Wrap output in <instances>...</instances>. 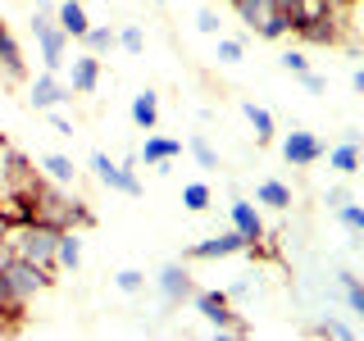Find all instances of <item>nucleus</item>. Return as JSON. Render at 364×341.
<instances>
[{
    "label": "nucleus",
    "instance_id": "6e6552de",
    "mask_svg": "<svg viewBox=\"0 0 364 341\" xmlns=\"http://www.w3.org/2000/svg\"><path fill=\"white\" fill-rule=\"evenodd\" d=\"M250 242L237 227H228V232H214V237H205V242H191L187 246V259H228V255H246Z\"/></svg>",
    "mask_w": 364,
    "mask_h": 341
},
{
    "label": "nucleus",
    "instance_id": "4468645a",
    "mask_svg": "<svg viewBox=\"0 0 364 341\" xmlns=\"http://www.w3.org/2000/svg\"><path fill=\"white\" fill-rule=\"evenodd\" d=\"M55 23L64 28V37H68V41H82V37H87V28H91V18H87L82 0H64V5L55 9Z\"/></svg>",
    "mask_w": 364,
    "mask_h": 341
},
{
    "label": "nucleus",
    "instance_id": "f257e3e1",
    "mask_svg": "<svg viewBox=\"0 0 364 341\" xmlns=\"http://www.w3.org/2000/svg\"><path fill=\"white\" fill-rule=\"evenodd\" d=\"M32 37H37V45H41V68L60 73V68L68 64L64 60V55H68V37H64L60 23H55V9L41 5V0H37V14H32Z\"/></svg>",
    "mask_w": 364,
    "mask_h": 341
},
{
    "label": "nucleus",
    "instance_id": "bb28decb",
    "mask_svg": "<svg viewBox=\"0 0 364 341\" xmlns=\"http://www.w3.org/2000/svg\"><path fill=\"white\" fill-rule=\"evenodd\" d=\"M119 45H123L128 55H141V50H146V32L136 28V23H123V32H119Z\"/></svg>",
    "mask_w": 364,
    "mask_h": 341
},
{
    "label": "nucleus",
    "instance_id": "412c9836",
    "mask_svg": "<svg viewBox=\"0 0 364 341\" xmlns=\"http://www.w3.org/2000/svg\"><path fill=\"white\" fill-rule=\"evenodd\" d=\"M41 168H46V178L60 182V187H68V182L77 178V168H73V159H68V155H41Z\"/></svg>",
    "mask_w": 364,
    "mask_h": 341
},
{
    "label": "nucleus",
    "instance_id": "ddd939ff",
    "mask_svg": "<svg viewBox=\"0 0 364 341\" xmlns=\"http://www.w3.org/2000/svg\"><path fill=\"white\" fill-rule=\"evenodd\" d=\"M173 159H182V141H178V136L146 132V141H141V164L164 168V164H173Z\"/></svg>",
    "mask_w": 364,
    "mask_h": 341
},
{
    "label": "nucleus",
    "instance_id": "7c9ffc66",
    "mask_svg": "<svg viewBox=\"0 0 364 341\" xmlns=\"http://www.w3.org/2000/svg\"><path fill=\"white\" fill-rule=\"evenodd\" d=\"M196 32H205V37H219V14H214V9H196Z\"/></svg>",
    "mask_w": 364,
    "mask_h": 341
},
{
    "label": "nucleus",
    "instance_id": "c9c22d12",
    "mask_svg": "<svg viewBox=\"0 0 364 341\" xmlns=\"http://www.w3.org/2000/svg\"><path fill=\"white\" fill-rule=\"evenodd\" d=\"M0 227H5V200H0Z\"/></svg>",
    "mask_w": 364,
    "mask_h": 341
},
{
    "label": "nucleus",
    "instance_id": "7ed1b4c3",
    "mask_svg": "<svg viewBox=\"0 0 364 341\" xmlns=\"http://www.w3.org/2000/svg\"><path fill=\"white\" fill-rule=\"evenodd\" d=\"M5 278H9V287H14L23 301H32V296H41L46 287H55V269L32 264V259H23V255L5 259Z\"/></svg>",
    "mask_w": 364,
    "mask_h": 341
},
{
    "label": "nucleus",
    "instance_id": "c85d7f7f",
    "mask_svg": "<svg viewBox=\"0 0 364 341\" xmlns=\"http://www.w3.org/2000/svg\"><path fill=\"white\" fill-rule=\"evenodd\" d=\"M314 337H337V341H350V337H355V328H350V323H341V318H323V323L314 328Z\"/></svg>",
    "mask_w": 364,
    "mask_h": 341
},
{
    "label": "nucleus",
    "instance_id": "f704fd0d",
    "mask_svg": "<svg viewBox=\"0 0 364 341\" xmlns=\"http://www.w3.org/2000/svg\"><path fill=\"white\" fill-rule=\"evenodd\" d=\"M350 87H355V91H364V68H355V73H350Z\"/></svg>",
    "mask_w": 364,
    "mask_h": 341
},
{
    "label": "nucleus",
    "instance_id": "cd10ccee",
    "mask_svg": "<svg viewBox=\"0 0 364 341\" xmlns=\"http://www.w3.org/2000/svg\"><path fill=\"white\" fill-rule=\"evenodd\" d=\"M278 68H287L291 77H301V73H310V55H305V50H282Z\"/></svg>",
    "mask_w": 364,
    "mask_h": 341
},
{
    "label": "nucleus",
    "instance_id": "9b49d317",
    "mask_svg": "<svg viewBox=\"0 0 364 341\" xmlns=\"http://www.w3.org/2000/svg\"><path fill=\"white\" fill-rule=\"evenodd\" d=\"M96 87H100V55L82 50L68 64V91H73V96H91Z\"/></svg>",
    "mask_w": 364,
    "mask_h": 341
},
{
    "label": "nucleus",
    "instance_id": "dca6fc26",
    "mask_svg": "<svg viewBox=\"0 0 364 341\" xmlns=\"http://www.w3.org/2000/svg\"><path fill=\"white\" fill-rule=\"evenodd\" d=\"M132 123H136L141 132H155V128H159V96H155L151 87L132 96Z\"/></svg>",
    "mask_w": 364,
    "mask_h": 341
},
{
    "label": "nucleus",
    "instance_id": "f3484780",
    "mask_svg": "<svg viewBox=\"0 0 364 341\" xmlns=\"http://www.w3.org/2000/svg\"><path fill=\"white\" fill-rule=\"evenodd\" d=\"M255 205H264V210H291L296 196H291V187H287V182L264 178V182L255 187Z\"/></svg>",
    "mask_w": 364,
    "mask_h": 341
},
{
    "label": "nucleus",
    "instance_id": "1a4fd4ad",
    "mask_svg": "<svg viewBox=\"0 0 364 341\" xmlns=\"http://www.w3.org/2000/svg\"><path fill=\"white\" fill-rule=\"evenodd\" d=\"M191 301H196V314L214 328V332H228V328H232L237 310H232V296H228V291H200V287H196V296H191Z\"/></svg>",
    "mask_w": 364,
    "mask_h": 341
},
{
    "label": "nucleus",
    "instance_id": "393cba45",
    "mask_svg": "<svg viewBox=\"0 0 364 341\" xmlns=\"http://www.w3.org/2000/svg\"><path fill=\"white\" fill-rule=\"evenodd\" d=\"M337 278H341V291H346V305L364 318V282L355 278V273H337Z\"/></svg>",
    "mask_w": 364,
    "mask_h": 341
},
{
    "label": "nucleus",
    "instance_id": "39448f33",
    "mask_svg": "<svg viewBox=\"0 0 364 341\" xmlns=\"http://www.w3.org/2000/svg\"><path fill=\"white\" fill-rule=\"evenodd\" d=\"M155 291H159V301L168 305V310H178L182 301H191V296H196V282H191V269L187 264H164L155 273Z\"/></svg>",
    "mask_w": 364,
    "mask_h": 341
},
{
    "label": "nucleus",
    "instance_id": "a211bd4d",
    "mask_svg": "<svg viewBox=\"0 0 364 341\" xmlns=\"http://www.w3.org/2000/svg\"><path fill=\"white\" fill-rule=\"evenodd\" d=\"M242 114H246L250 132H255V141H259V146H269V141H273V132H278V123H273V114H269L264 105H255V100H242Z\"/></svg>",
    "mask_w": 364,
    "mask_h": 341
},
{
    "label": "nucleus",
    "instance_id": "f8f14e48",
    "mask_svg": "<svg viewBox=\"0 0 364 341\" xmlns=\"http://www.w3.org/2000/svg\"><path fill=\"white\" fill-rule=\"evenodd\" d=\"M0 77L5 82H18V77H28V60H23V45L14 41V32L0 23Z\"/></svg>",
    "mask_w": 364,
    "mask_h": 341
},
{
    "label": "nucleus",
    "instance_id": "e433bc0d",
    "mask_svg": "<svg viewBox=\"0 0 364 341\" xmlns=\"http://www.w3.org/2000/svg\"><path fill=\"white\" fill-rule=\"evenodd\" d=\"M333 5H337V9H346V5H350V0H333Z\"/></svg>",
    "mask_w": 364,
    "mask_h": 341
},
{
    "label": "nucleus",
    "instance_id": "2eb2a0df",
    "mask_svg": "<svg viewBox=\"0 0 364 341\" xmlns=\"http://www.w3.org/2000/svg\"><path fill=\"white\" fill-rule=\"evenodd\" d=\"M323 155H328V168H337L341 178L360 173V132H350L341 146H333V151H323Z\"/></svg>",
    "mask_w": 364,
    "mask_h": 341
},
{
    "label": "nucleus",
    "instance_id": "9d476101",
    "mask_svg": "<svg viewBox=\"0 0 364 341\" xmlns=\"http://www.w3.org/2000/svg\"><path fill=\"white\" fill-rule=\"evenodd\" d=\"M228 219H232V227L250 242V250H255L259 242H264V219H259V210H255V200H242L237 196L232 205H228Z\"/></svg>",
    "mask_w": 364,
    "mask_h": 341
},
{
    "label": "nucleus",
    "instance_id": "72a5a7b5",
    "mask_svg": "<svg viewBox=\"0 0 364 341\" xmlns=\"http://www.w3.org/2000/svg\"><path fill=\"white\" fill-rule=\"evenodd\" d=\"M346 200H350L346 187H333V191H328V205H333V210H337V205H346Z\"/></svg>",
    "mask_w": 364,
    "mask_h": 341
},
{
    "label": "nucleus",
    "instance_id": "aec40b11",
    "mask_svg": "<svg viewBox=\"0 0 364 341\" xmlns=\"http://www.w3.org/2000/svg\"><path fill=\"white\" fill-rule=\"evenodd\" d=\"M182 205H187V214H205L214 205L210 182H187V187H182Z\"/></svg>",
    "mask_w": 364,
    "mask_h": 341
},
{
    "label": "nucleus",
    "instance_id": "5701e85b",
    "mask_svg": "<svg viewBox=\"0 0 364 341\" xmlns=\"http://www.w3.org/2000/svg\"><path fill=\"white\" fill-rule=\"evenodd\" d=\"M187 151H191V159H196L200 168H219V151L210 146V136H205V132H191Z\"/></svg>",
    "mask_w": 364,
    "mask_h": 341
},
{
    "label": "nucleus",
    "instance_id": "a878e982",
    "mask_svg": "<svg viewBox=\"0 0 364 341\" xmlns=\"http://www.w3.org/2000/svg\"><path fill=\"white\" fill-rule=\"evenodd\" d=\"M114 287L128 291V296H136V291L146 287V273H141V269H119V273H114Z\"/></svg>",
    "mask_w": 364,
    "mask_h": 341
},
{
    "label": "nucleus",
    "instance_id": "b1692460",
    "mask_svg": "<svg viewBox=\"0 0 364 341\" xmlns=\"http://www.w3.org/2000/svg\"><path fill=\"white\" fill-rule=\"evenodd\" d=\"M337 223L346 227L350 237H360V242H364V205H355V200L337 205Z\"/></svg>",
    "mask_w": 364,
    "mask_h": 341
},
{
    "label": "nucleus",
    "instance_id": "2f4dec72",
    "mask_svg": "<svg viewBox=\"0 0 364 341\" xmlns=\"http://www.w3.org/2000/svg\"><path fill=\"white\" fill-rule=\"evenodd\" d=\"M46 119H50V128L60 132V136H73V123L64 119V114H55V109H46Z\"/></svg>",
    "mask_w": 364,
    "mask_h": 341
},
{
    "label": "nucleus",
    "instance_id": "c756f323",
    "mask_svg": "<svg viewBox=\"0 0 364 341\" xmlns=\"http://www.w3.org/2000/svg\"><path fill=\"white\" fill-rule=\"evenodd\" d=\"M214 60H219V64H242V41L219 37V45H214Z\"/></svg>",
    "mask_w": 364,
    "mask_h": 341
},
{
    "label": "nucleus",
    "instance_id": "20e7f679",
    "mask_svg": "<svg viewBox=\"0 0 364 341\" xmlns=\"http://www.w3.org/2000/svg\"><path fill=\"white\" fill-rule=\"evenodd\" d=\"M87 164H91V173H96L100 187L119 191V196H141V178L132 173V159H128V164H119V159H109L105 151H96Z\"/></svg>",
    "mask_w": 364,
    "mask_h": 341
},
{
    "label": "nucleus",
    "instance_id": "6ab92c4d",
    "mask_svg": "<svg viewBox=\"0 0 364 341\" xmlns=\"http://www.w3.org/2000/svg\"><path fill=\"white\" fill-rule=\"evenodd\" d=\"M55 264H60L64 273H73L77 264H82V232H77V227L60 232V250H55Z\"/></svg>",
    "mask_w": 364,
    "mask_h": 341
},
{
    "label": "nucleus",
    "instance_id": "4be33fe9",
    "mask_svg": "<svg viewBox=\"0 0 364 341\" xmlns=\"http://www.w3.org/2000/svg\"><path fill=\"white\" fill-rule=\"evenodd\" d=\"M114 45H119V32L96 28V23H91V28H87V37H82V50H91V55H109Z\"/></svg>",
    "mask_w": 364,
    "mask_h": 341
},
{
    "label": "nucleus",
    "instance_id": "473e14b6",
    "mask_svg": "<svg viewBox=\"0 0 364 341\" xmlns=\"http://www.w3.org/2000/svg\"><path fill=\"white\" fill-rule=\"evenodd\" d=\"M301 87H305V91H314V96H318V91H328V82L314 73V68H310V73H301Z\"/></svg>",
    "mask_w": 364,
    "mask_h": 341
},
{
    "label": "nucleus",
    "instance_id": "4c0bfd02",
    "mask_svg": "<svg viewBox=\"0 0 364 341\" xmlns=\"http://www.w3.org/2000/svg\"><path fill=\"white\" fill-rule=\"evenodd\" d=\"M155 5H164V0H155Z\"/></svg>",
    "mask_w": 364,
    "mask_h": 341
},
{
    "label": "nucleus",
    "instance_id": "f03ea898",
    "mask_svg": "<svg viewBox=\"0 0 364 341\" xmlns=\"http://www.w3.org/2000/svg\"><path fill=\"white\" fill-rule=\"evenodd\" d=\"M228 5H232V14L242 18L259 41H282V37L291 32V28H287V18L273 9V0H228Z\"/></svg>",
    "mask_w": 364,
    "mask_h": 341
},
{
    "label": "nucleus",
    "instance_id": "0eeeda50",
    "mask_svg": "<svg viewBox=\"0 0 364 341\" xmlns=\"http://www.w3.org/2000/svg\"><path fill=\"white\" fill-rule=\"evenodd\" d=\"M278 151H282V159H287L291 168H310V164H318V159H323V151H328V146L318 141L314 132H305V128H291L287 136H282V146H278Z\"/></svg>",
    "mask_w": 364,
    "mask_h": 341
},
{
    "label": "nucleus",
    "instance_id": "423d86ee",
    "mask_svg": "<svg viewBox=\"0 0 364 341\" xmlns=\"http://www.w3.org/2000/svg\"><path fill=\"white\" fill-rule=\"evenodd\" d=\"M68 96H73V91H68V82H64L60 73H50V68H41V73L32 77V87H28V105L37 109V114H46V109H60Z\"/></svg>",
    "mask_w": 364,
    "mask_h": 341
}]
</instances>
